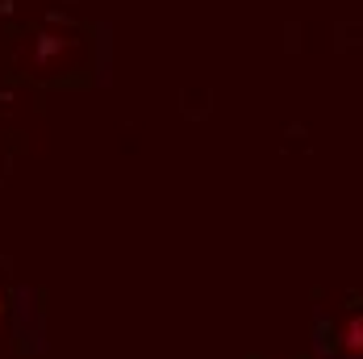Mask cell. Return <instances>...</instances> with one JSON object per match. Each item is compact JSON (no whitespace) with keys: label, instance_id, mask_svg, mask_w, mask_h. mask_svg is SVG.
<instances>
[{"label":"cell","instance_id":"1","mask_svg":"<svg viewBox=\"0 0 363 359\" xmlns=\"http://www.w3.org/2000/svg\"><path fill=\"white\" fill-rule=\"evenodd\" d=\"M330 351L338 359H363V309L338 318L334 334H330Z\"/></svg>","mask_w":363,"mask_h":359},{"label":"cell","instance_id":"2","mask_svg":"<svg viewBox=\"0 0 363 359\" xmlns=\"http://www.w3.org/2000/svg\"><path fill=\"white\" fill-rule=\"evenodd\" d=\"M4 314H9V292H4V285H0V326H4Z\"/></svg>","mask_w":363,"mask_h":359}]
</instances>
